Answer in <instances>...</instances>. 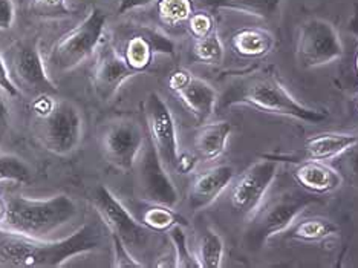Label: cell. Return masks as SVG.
Returning a JSON list of instances; mask_svg holds the SVG:
<instances>
[{
	"label": "cell",
	"instance_id": "cell-1",
	"mask_svg": "<svg viewBox=\"0 0 358 268\" xmlns=\"http://www.w3.org/2000/svg\"><path fill=\"white\" fill-rule=\"evenodd\" d=\"M248 106L273 115L288 117L303 123H322L328 118V111L314 109L292 97L278 74L270 68L245 72L230 81L217 99V109Z\"/></svg>",
	"mask_w": 358,
	"mask_h": 268
},
{
	"label": "cell",
	"instance_id": "cell-2",
	"mask_svg": "<svg viewBox=\"0 0 358 268\" xmlns=\"http://www.w3.org/2000/svg\"><path fill=\"white\" fill-rule=\"evenodd\" d=\"M101 246L96 224L81 225L69 237L57 241L32 238L0 227V267L59 268L71 259L92 253Z\"/></svg>",
	"mask_w": 358,
	"mask_h": 268
},
{
	"label": "cell",
	"instance_id": "cell-3",
	"mask_svg": "<svg viewBox=\"0 0 358 268\" xmlns=\"http://www.w3.org/2000/svg\"><path fill=\"white\" fill-rule=\"evenodd\" d=\"M78 215L77 202L68 195L29 198L23 195L6 198L2 229L32 238H45L69 224Z\"/></svg>",
	"mask_w": 358,
	"mask_h": 268
},
{
	"label": "cell",
	"instance_id": "cell-4",
	"mask_svg": "<svg viewBox=\"0 0 358 268\" xmlns=\"http://www.w3.org/2000/svg\"><path fill=\"white\" fill-rule=\"evenodd\" d=\"M319 195L309 192L288 190L275 195L265 204H260L255 215L250 218L245 239L250 248L259 250L278 234H283L297 221L306 209L320 204Z\"/></svg>",
	"mask_w": 358,
	"mask_h": 268
},
{
	"label": "cell",
	"instance_id": "cell-5",
	"mask_svg": "<svg viewBox=\"0 0 358 268\" xmlns=\"http://www.w3.org/2000/svg\"><path fill=\"white\" fill-rule=\"evenodd\" d=\"M106 20L100 8L92 6L78 27L57 40L48 55V64L59 72H68L85 63L103 42Z\"/></svg>",
	"mask_w": 358,
	"mask_h": 268
},
{
	"label": "cell",
	"instance_id": "cell-6",
	"mask_svg": "<svg viewBox=\"0 0 358 268\" xmlns=\"http://www.w3.org/2000/svg\"><path fill=\"white\" fill-rule=\"evenodd\" d=\"M345 48L337 28L331 22L313 17L300 25L296 57L303 69H314L337 62Z\"/></svg>",
	"mask_w": 358,
	"mask_h": 268
},
{
	"label": "cell",
	"instance_id": "cell-7",
	"mask_svg": "<svg viewBox=\"0 0 358 268\" xmlns=\"http://www.w3.org/2000/svg\"><path fill=\"white\" fill-rule=\"evenodd\" d=\"M92 202L110 234L118 237L130 250L149 246L153 232L143 225L110 189L99 185L94 192Z\"/></svg>",
	"mask_w": 358,
	"mask_h": 268
},
{
	"label": "cell",
	"instance_id": "cell-8",
	"mask_svg": "<svg viewBox=\"0 0 358 268\" xmlns=\"http://www.w3.org/2000/svg\"><path fill=\"white\" fill-rule=\"evenodd\" d=\"M40 138L45 148L59 157L74 153L83 140L85 118L74 101L63 99L45 120Z\"/></svg>",
	"mask_w": 358,
	"mask_h": 268
},
{
	"label": "cell",
	"instance_id": "cell-9",
	"mask_svg": "<svg viewBox=\"0 0 358 268\" xmlns=\"http://www.w3.org/2000/svg\"><path fill=\"white\" fill-rule=\"evenodd\" d=\"M279 170L275 158H260L255 161L233 184L230 202L236 213L251 218L262 204Z\"/></svg>",
	"mask_w": 358,
	"mask_h": 268
},
{
	"label": "cell",
	"instance_id": "cell-10",
	"mask_svg": "<svg viewBox=\"0 0 358 268\" xmlns=\"http://www.w3.org/2000/svg\"><path fill=\"white\" fill-rule=\"evenodd\" d=\"M149 140L157 149L161 161L170 170H176L181 150H179L178 131L172 111L158 92H150L143 103Z\"/></svg>",
	"mask_w": 358,
	"mask_h": 268
},
{
	"label": "cell",
	"instance_id": "cell-11",
	"mask_svg": "<svg viewBox=\"0 0 358 268\" xmlns=\"http://www.w3.org/2000/svg\"><path fill=\"white\" fill-rule=\"evenodd\" d=\"M145 146L141 126L130 120L113 121L103 134L101 149L104 158L120 172H130L140 160Z\"/></svg>",
	"mask_w": 358,
	"mask_h": 268
},
{
	"label": "cell",
	"instance_id": "cell-12",
	"mask_svg": "<svg viewBox=\"0 0 358 268\" xmlns=\"http://www.w3.org/2000/svg\"><path fill=\"white\" fill-rule=\"evenodd\" d=\"M11 74L15 85L31 95L59 94L55 81L48 74L46 63L37 42H20L15 46Z\"/></svg>",
	"mask_w": 358,
	"mask_h": 268
},
{
	"label": "cell",
	"instance_id": "cell-13",
	"mask_svg": "<svg viewBox=\"0 0 358 268\" xmlns=\"http://www.w3.org/2000/svg\"><path fill=\"white\" fill-rule=\"evenodd\" d=\"M138 161V181L144 199L155 204L175 207L179 202L178 189L150 140L145 141Z\"/></svg>",
	"mask_w": 358,
	"mask_h": 268
},
{
	"label": "cell",
	"instance_id": "cell-14",
	"mask_svg": "<svg viewBox=\"0 0 358 268\" xmlns=\"http://www.w3.org/2000/svg\"><path fill=\"white\" fill-rule=\"evenodd\" d=\"M138 76L136 72L129 66L123 54H120L115 48L108 45L101 51L99 60L92 72V87L95 95L104 103L115 99L129 78Z\"/></svg>",
	"mask_w": 358,
	"mask_h": 268
},
{
	"label": "cell",
	"instance_id": "cell-15",
	"mask_svg": "<svg viewBox=\"0 0 358 268\" xmlns=\"http://www.w3.org/2000/svg\"><path fill=\"white\" fill-rule=\"evenodd\" d=\"M236 169L230 164L215 166L194 178L189 190V207L201 212L210 207L233 183Z\"/></svg>",
	"mask_w": 358,
	"mask_h": 268
},
{
	"label": "cell",
	"instance_id": "cell-16",
	"mask_svg": "<svg viewBox=\"0 0 358 268\" xmlns=\"http://www.w3.org/2000/svg\"><path fill=\"white\" fill-rule=\"evenodd\" d=\"M155 52L172 54L173 43L157 31H145L127 40L123 57L136 74H143L152 66Z\"/></svg>",
	"mask_w": 358,
	"mask_h": 268
},
{
	"label": "cell",
	"instance_id": "cell-17",
	"mask_svg": "<svg viewBox=\"0 0 358 268\" xmlns=\"http://www.w3.org/2000/svg\"><path fill=\"white\" fill-rule=\"evenodd\" d=\"M294 178L303 190L314 195H327L343 184L337 169L327 161L303 160L294 170Z\"/></svg>",
	"mask_w": 358,
	"mask_h": 268
},
{
	"label": "cell",
	"instance_id": "cell-18",
	"mask_svg": "<svg viewBox=\"0 0 358 268\" xmlns=\"http://www.w3.org/2000/svg\"><path fill=\"white\" fill-rule=\"evenodd\" d=\"M185 108L192 112L199 125H204L213 115L217 106V91L206 80L193 77L182 91L176 94Z\"/></svg>",
	"mask_w": 358,
	"mask_h": 268
},
{
	"label": "cell",
	"instance_id": "cell-19",
	"mask_svg": "<svg viewBox=\"0 0 358 268\" xmlns=\"http://www.w3.org/2000/svg\"><path fill=\"white\" fill-rule=\"evenodd\" d=\"M274 46L275 37L265 28H241L231 36L233 51L243 59H262L274 50Z\"/></svg>",
	"mask_w": 358,
	"mask_h": 268
},
{
	"label": "cell",
	"instance_id": "cell-20",
	"mask_svg": "<svg viewBox=\"0 0 358 268\" xmlns=\"http://www.w3.org/2000/svg\"><path fill=\"white\" fill-rule=\"evenodd\" d=\"M233 134V126L229 121L207 123L199 129L194 138V149L202 161H215L224 155Z\"/></svg>",
	"mask_w": 358,
	"mask_h": 268
},
{
	"label": "cell",
	"instance_id": "cell-21",
	"mask_svg": "<svg viewBox=\"0 0 358 268\" xmlns=\"http://www.w3.org/2000/svg\"><path fill=\"white\" fill-rule=\"evenodd\" d=\"M357 141L358 135L355 134L324 132L314 135L305 143V160L332 161Z\"/></svg>",
	"mask_w": 358,
	"mask_h": 268
},
{
	"label": "cell",
	"instance_id": "cell-22",
	"mask_svg": "<svg viewBox=\"0 0 358 268\" xmlns=\"http://www.w3.org/2000/svg\"><path fill=\"white\" fill-rule=\"evenodd\" d=\"M340 233V227L329 218L313 216L296 221L283 233V237L291 241L317 244L336 238Z\"/></svg>",
	"mask_w": 358,
	"mask_h": 268
},
{
	"label": "cell",
	"instance_id": "cell-23",
	"mask_svg": "<svg viewBox=\"0 0 358 268\" xmlns=\"http://www.w3.org/2000/svg\"><path fill=\"white\" fill-rule=\"evenodd\" d=\"M204 2L213 10L248 14L260 20H273L282 8V0H204Z\"/></svg>",
	"mask_w": 358,
	"mask_h": 268
},
{
	"label": "cell",
	"instance_id": "cell-24",
	"mask_svg": "<svg viewBox=\"0 0 358 268\" xmlns=\"http://www.w3.org/2000/svg\"><path fill=\"white\" fill-rule=\"evenodd\" d=\"M140 223L155 233L169 232L175 225H185V227L189 225V223L185 221V218L176 213L173 207L155 204V202H152V206L145 207L143 210L140 216Z\"/></svg>",
	"mask_w": 358,
	"mask_h": 268
},
{
	"label": "cell",
	"instance_id": "cell-25",
	"mask_svg": "<svg viewBox=\"0 0 358 268\" xmlns=\"http://www.w3.org/2000/svg\"><path fill=\"white\" fill-rule=\"evenodd\" d=\"M225 255V242L215 229L207 227L199 239L198 261L201 268H219L222 267Z\"/></svg>",
	"mask_w": 358,
	"mask_h": 268
},
{
	"label": "cell",
	"instance_id": "cell-26",
	"mask_svg": "<svg viewBox=\"0 0 358 268\" xmlns=\"http://www.w3.org/2000/svg\"><path fill=\"white\" fill-rule=\"evenodd\" d=\"M194 59L201 63L217 64L224 60V45L222 40L217 34V29H213L206 37L194 40L193 45Z\"/></svg>",
	"mask_w": 358,
	"mask_h": 268
},
{
	"label": "cell",
	"instance_id": "cell-27",
	"mask_svg": "<svg viewBox=\"0 0 358 268\" xmlns=\"http://www.w3.org/2000/svg\"><path fill=\"white\" fill-rule=\"evenodd\" d=\"M32 178V169L25 160L11 153H0V183L10 181L17 184L29 183Z\"/></svg>",
	"mask_w": 358,
	"mask_h": 268
},
{
	"label": "cell",
	"instance_id": "cell-28",
	"mask_svg": "<svg viewBox=\"0 0 358 268\" xmlns=\"http://www.w3.org/2000/svg\"><path fill=\"white\" fill-rule=\"evenodd\" d=\"M185 225H175L169 230L170 241L173 246V259L176 268H201L198 261V256L192 253L189 248V241H187V234L184 232Z\"/></svg>",
	"mask_w": 358,
	"mask_h": 268
},
{
	"label": "cell",
	"instance_id": "cell-29",
	"mask_svg": "<svg viewBox=\"0 0 358 268\" xmlns=\"http://www.w3.org/2000/svg\"><path fill=\"white\" fill-rule=\"evenodd\" d=\"M192 14V0H158V15L166 25H181L184 22H189Z\"/></svg>",
	"mask_w": 358,
	"mask_h": 268
},
{
	"label": "cell",
	"instance_id": "cell-30",
	"mask_svg": "<svg viewBox=\"0 0 358 268\" xmlns=\"http://www.w3.org/2000/svg\"><path fill=\"white\" fill-rule=\"evenodd\" d=\"M334 160H336L337 172L343 178V181L351 188L358 189V141Z\"/></svg>",
	"mask_w": 358,
	"mask_h": 268
},
{
	"label": "cell",
	"instance_id": "cell-31",
	"mask_svg": "<svg viewBox=\"0 0 358 268\" xmlns=\"http://www.w3.org/2000/svg\"><path fill=\"white\" fill-rule=\"evenodd\" d=\"M32 13L38 17L62 19L69 17L72 10L68 6L66 0H32Z\"/></svg>",
	"mask_w": 358,
	"mask_h": 268
},
{
	"label": "cell",
	"instance_id": "cell-32",
	"mask_svg": "<svg viewBox=\"0 0 358 268\" xmlns=\"http://www.w3.org/2000/svg\"><path fill=\"white\" fill-rule=\"evenodd\" d=\"M112 237V247H113V267L115 268H144L145 265L138 261L132 255V251L115 234Z\"/></svg>",
	"mask_w": 358,
	"mask_h": 268
},
{
	"label": "cell",
	"instance_id": "cell-33",
	"mask_svg": "<svg viewBox=\"0 0 358 268\" xmlns=\"http://www.w3.org/2000/svg\"><path fill=\"white\" fill-rule=\"evenodd\" d=\"M216 29L215 20L207 13H193L189 19V31L194 38H201Z\"/></svg>",
	"mask_w": 358,
	"mask_h": 268
},
{
	"label": "cell",
	"instance_id": "cell-34",
	"mask_svg": "<svg viewBox=\"0 0 358 268\" xmlns=\"http://www.w3.org/2000/svg\"><path fill=\"white\" fill-rule=\"evenodd\" d=\"M0 89H2L8 97H11V99H15V97L20 95V87L15 85L11 69L8 68V64L2 55H0Z\"/></svg>",
	"mask_w": 358,
	"mask_h": 268
},
{
	"label": "cell",
	"instance_id": "cell-35",
	"mask_svg": "<svg viewBox=\"0 0 358 268\" xmlns=\"http://www.w3.org/2000/svg\"><path fill=\"white\" fill-rule=\"evenodd\" d=\"M5 95L6 94L0 89V144L5 141L11 127V109Z\"/></svg>",
	"mask_w": 358,
	"mask_h": 268
},
{
	"label": "cell",
	"instance_id": "cell-36",
	"mask_svg": "<svg viewBox=\"0 0 358 268\" xmlns=\"http://www.w3.org/2000/svg\"><path fill=\"white\" fill-rule=\"evenodd\" d=\"M54 95L50 94H43V95H37L34 101H32V111H34L36 115L38 118L45 120L55 108V100L52 99Z\"/></svg>",
	"mask_w": 358,
	"mask_h": 268
},
{
	"label": "cell",
	"instance_id": "cell-37",
	"mask_svg": "<svg viewBox=\"0 0 358 268\" xmlns=\"http://www.w3.org/2000/svg\"><path fill=\"white\" fill-rule=\"evenodd\" d=\"M192 78H193V76H192L190 71L179 68V69L173 71L172 74H170V77H169V87L172 89L175 94H178L179 91H182V89L190 83Z\"/></svg>",
	"mask_w": 358,
	"mask_h": 268
},
{
	"label": "cell",
	"instance_id": "cell-38",
	"mask_svg": "<svg viewBox=\"0 0 358 268\" xmlns=\"http://www.w3.org/2000/svg\"><path fill=\"white\" fill-rule=\"evenodd\" d=\"M15 20V6L13 0H0V29H10Z\"/></svg>",
	"mask_w": 358,
	"mask_h": 268
},
{
	"label": "cell",
	"instance_id": "cell-39",
	"mask_svg": "<svg viewBox=\"0 0 358 268\" xmlns=\"http://www.w3.org/2000/svg\"><path fill=\"white\" fill-rule=\"evenodd\" d=\"M153 2H158V0H120V6L117 13L118 14H126L134 10H140V8L148 6Z\"/></svg>",
	"mask_w": 358,
	"mask_h": 268
},
{
	"label": "cell",
	"instance_id": "cell-40",
	"mask_svg": "<svg viewBox=\"0 0 358 268\" xmlns=\"http://www.w3.org/2000/svg\"><path fill=\"white\" fill-rule=\"evenodd\" d=\"M193 166H194V158L187 155V153H181V157H179V161H178V167H176L178 172L179 174L190 172Z\"/></svg>",
	"mask_w": 358,
	"mask_h": 268
},
{
	"label": "cell",
	"instance_id": "cell-41",
	"mask_svg": "<svg viewBox=\"0 0 358 268\" xmlns=\"http://www.w3.org/2000/svg\"><path fill=\"white\" fill-rule=\"evenodd\" d=\"M349 31L352 32L358 42V6H355V13L352 14L351 20H349ZM355 74L358 77V48H357V54H355Z\"/></svg>",
	"mask_w": 358,
	"mask_h": 268
},
{
	"label": "cell",
	"instance_id": "cell-42",
	"mask_svg": "<svg viewBox=\"0 0 358 268\" xmlns=\"http://www.w3.org/2000/svg\"><path fill=\"white\" fill-rule=\"evenodd\" d=\"M5 213H6V199L2 198V195H0V227L3 224Z\"/></svg>",
	"mask_w": 358,
	"mask_h": 268
},
{
	"label": "cell",
	"instance_id": "cell-43",
	"mask_svg": "<svg viewBox=\"0 0 358 268\" xmlns=\"http://www.w3.org/2000/svg\"><path fill=\"white\" fill-rule=\"evenodd\" d=\"M354 109H355L357 115H358V94L354 97Z\"/></svg>",
	"mask_w": 358,
	"mask_h": 268
}]
</instances>
